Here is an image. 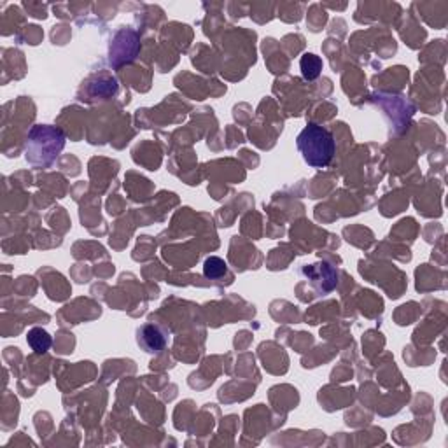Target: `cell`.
I'll use <instances>...</instances> for the list:
<instances>
[{
  "label": "cell",
  "instance_id": "cell-1",
  "mask_svg": "<svg viewBox=\"0 0 448 448\" xmlns=\"http://www.w3.org/2000/svg\"><path fill=\"white\" fill-rule=\"evenodd\" d=\"M65 148V134L51 124H35L27 137L25 158L34 167H49Z\"/></svg>",
  "mask_w": 448,
  "mask_h": 448
},
{
  "label": "cell",
  "instance_id": "cell-2",
  "mask_svg": "<svg viewBox=\"0 0 448 448\" xmlns=\"http://www.w3.org/2000/svg\"><path fill=\"white\" fill-rule=\"evenodd\" d=\"M296 144L303 156L305 163L314 168H324L331 163L335 156L336 144L331 132L317 123H308L300 132Z\"/></svg>",
  "mask_w": 448,
  "mask_h": 448
},
{
  "label": "cell",
  "instance_id": "cell-3",
  "mask_svg": "<svg viewBox=\"0 0 448 448\" xmlns=\"http://www.w3.org/2000/svg\"><path fill=\"white\" fill-rule=\"evenodd\" d=\"M167 335L154 324H144L137 329V343L144 352L158 354L167 345Z\"/></svg>",
  "mask_w": 448,
  "mask_h": 448
},
{
  "label": "cell",
  "instance_id": "cell-4",
  "mask_svg": "<svg viewBox=\"0 0 448 448\" xmlns=\"http://www.w3.org/2000/svg\"><path fill=\"white\" fill-rule=\"evenodd\" d=\"M27 343L35 354H46L53 345V338L46 329L32 328L27 335Z\"/></svg>",
  "mask_w": 448,
  "mask_h": 448
},
{
  "label": "cell",
  "instance_id": "cell-5",
  "mask_svg": "<svg viewBox=\"0 0 448 448\" xmlns=\"http://www.w3.org/2000/svg\"><path fill=\"white\" fill-rule=\"evenodd\" d=\"M300 67H301V74H303V77L307 79V81H314V79H317L319 75H321L322 60L319 58L317 55L307 53V55L301 56Z\"/></svg>",
  "mask_w": 448,
  "mask_h": 448
},
{
  "label": "cell",
  "instance_id": "cell-6",
  "mask_svg": "<svg viewBox=\"0 0 448 448\" xmlns=\"http://www.w3.org/2000/svg\"><path fill=\"white\" fill-rule=\"evenodd\" d=\"M226 270H228V267H226L224 261L217 256L209 257V260L205 261V264H203V274L209 279H221L226 274Z\"/></svg>",
  "mask_w": 448,
  "mask_h": 448
}]
</instances>
